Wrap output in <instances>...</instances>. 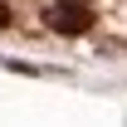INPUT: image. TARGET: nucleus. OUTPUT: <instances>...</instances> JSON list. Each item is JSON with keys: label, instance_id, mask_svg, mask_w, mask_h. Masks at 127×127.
I'll list each match as a JSON object with an SVG mask.
<instances>
[{"label": "nucleus", "instance_id": "nucleus-1", "mask_svg": "<svg viewBox=\"0 0 127 127\" xmlns=\"http://www.w3.org/2000/svg\"><path fill=\"white\" fill-rule=\"evenodd\" d=\"M44 20H49L54 34H88L93 20H98V10L88 5V0H54V5L44 10Z\"/></svg>", "mask_w": 127, "mask_h": 127}, {"label": "nucleus", "instance_id": "nucleus-2", "mask_svg": "<svg viewBox=\"0 0 127 127\" xmlns=\"http://www.w3.org/2000/svg\"><path fill=\"white\" fill-rule=\"evenodd\" d=\"M5 25H10V5L0 0V30H5Z\"/></svg>", "mask_w": 127, "mask_h": 127}]
</instances>
